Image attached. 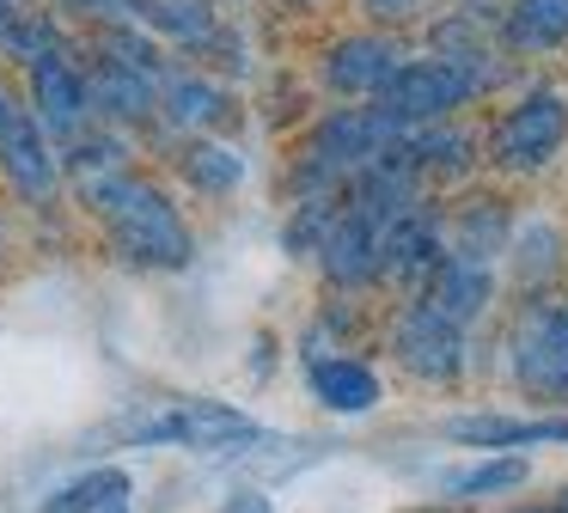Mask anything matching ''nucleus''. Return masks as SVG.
Listing matches in <instances>:
<instances>
[{
	"mask_svg": "<svg viewBox=\"0 0 568 513\" xmlns=\"http://www.w3.org/2000/svg\"><path fill=\"white\" fill-rule=\"evenodd\" d=\"M80 208L99 220L104 244H111L129 269H148V275H178V269L196 263V227H190L184 202H178V195L153 178V171L129 165L123 178L99 183V190H92Z\"/></svg>",
	"mask_w": 568,
	"mask_h": 513,
	"instance_id": "nucleus-1",
	"label": "nucleus"
},
{
	"mask_svg": "<svg viewBox=\"0 0 568 513\" xmlns=\"http://www.w3.org/2000/svg\"><path fill=\"white\" fill-rule=\"evenodd\" d=\"M397 122L385 117L379 104H331L318 117H306L294 141V159H287V202L300 195H343L373 159H385L397 147Z\"/></svg>",
	"mask_w": 568,
	"mask_h": 513,
	"instance_id": "nucleus-2",
	"label": "nucleus"
},
{
	"mask_svg": "<svg viewBox=\"0 0 568 513\" xmlns=\"http://www.w3.org/2000/svg\"><path fill=\"white\" fill-rule=\"evenodd\" d=\"M568 153V86L550 73H526L514 92L483 122V171L507 183L544 178L556 159Z\"/></svg>",
	"mask_w": 568,
	"mask_h": 513,
	"instance_id": "nucleus-3",
	"label": "nucleus"
},
{
	"mask_svg": "<svg viewBox=\"0 0 568 513\" xmlns=\"http://www.w3.org/2000/svg\"><path fill=\"white\" fill-rule=\"evenodd\" d=\"M526 73H507V68H470V61H453V56H428V49H409L404 68L385 80V92L373 104L397 122V129H428V122H453V117H470L477 104H495L501 92Z\"/></svg>",
	"mask_w": 568,
	"mask_h": 513,
	"instance_id": "nucleus-4",
	"label": "nucleus"
},
{
	"mask_svg": "<svg viewBox=\"0 0 568 513\" xmlns=\"http://www.w3.org/2000/svg\"><path fill=\"white\" fill-rule=\"evenodd\" d=\"M501 373L538 410H568V293L519 300L501 330Z\"/></svg>",
	"mask_w": 568,
	"mask_h": 513,
	"instance_id": "nucleus-5",
	"label": "nucleus"
},
{
	"mask_svg": "<svg viewBox=\"0 0 568 513\" xmlns=\"http://www.w3.org/2000/svg\"><path fill=\"white\" fill-rule=\"evenodd\" d=\"M123 446H172V452H245L263 440V422L221 398H160L116 422Z\"/></svg>",
	"mask_w": 568,
	"mask_h": 513,
	"instance_id": "nucleus-6",
	"label": "nucleus"
},
{
	"mask_svg": "<svg viewBox=\"0 0 568 513\" xmlns=\"http://www.w3.org/2000/svg\"><path fill=\"white\" fill-rule=\"evenodd\" d=\"M477 330L440 318L428 300H397L392 318H385V354L397 361V373L416 379V385H434V391H458L470 379V361H477Z\"/></svg>",
	"mask_w": 568,
	"mask_h": 513,
	"instance_id": "nucleus-7",
	"label": "nucleus"
},
{
	"mask_svg": "<svg viewBox=\"0 0 568 513\" xmlns=\"http://www.w3.org/2000/svg\"><path fill=\"white\" fill-rule=\"evenodd\" d=\"M409 31H385V24H348V31L324 37L312 56V86L331 104H373L409 56Z\"/></svg>",
	"mask_w": 568,
	"mask_h": 513,
	"instance_id": "nucleus-8",
	"label": "nucleus"
},
{
	"mask_svg": "<svg viewBox=\"0 0 568 513\" xmlns=\"http://www.w3.org/2000/svg\"><path fill=\"white\" fill-rule=\"evenodd\" d=\"M0 183H7V195L26 208H55L68 195V178H62V147L43 134V122L31 117V104L13 98L0 104Z\"/></svg>",
	"mask_w": 568,
	"mask_h": 513,
	"instance_id": "nucleus-9",
	"label": "nucleus"
},
{
	"mask_svg": "<svg viewBox=\"0 0 568 513\" xmlns=\"http://www.w3.org/2000/svg\"><path fill=\"white\" fill-rule=\"evenodd\" d=\"M245 117V98L233 80L196 68V61H172L160 80V147L178 134H226Z\"/></svg>",
	"mask_w": 568,
	"mask_h": 513,
	"instance_id": "nucleus-10",
	"label": "nucleus"
},
{
	"mask_svg": "<svg viewBox=\"0 0 568 513\" xmlns=\"http://www.w3.org/2000/svg\"><path fill=\"white\" fill-rule=\"evenodd\" d=\"M19 98L31 104V117L43 122L55 147H68L74 134H87L92 122V92H87V61L74 49H55V56H38L31 68H19Z\"/></svg>",
	"mask_w": 568,
	"mask_h": 513,
	"instance_id": "nucleus-11",
	"label": "nucleus"
},
{
	"mask_svg": "<svg viewBox=\"0 0 568 513\" xmlns=\"http://www.w3.org/2000/svg\"><path fill=\"white\" fill-rule=\"evenodd\" d=\"M397 159L409 165V178L428 195H453L483 171V129L470 117L453 122H428V129H404L397 134Z\"/></svg>",
	"mask_w": 568,
	"mask_h": 513,
	"instance_id": "nucleus-12",
	"label": "nucleus"
},
{
	"mask_svg": "<svg viewBox=\"0 0 568 513\" xmlns=\"http://www.w3.org/2000/svg\"><path fill=\"white\" fill-rule=\"evenodd\" d=\"M440 256H446V195H422L385 227V288L397 300L422 293V281L440 269Z\"/></svg>",
	"mask_w": 568,
	"mask_h": 513,
	"instance_id": "nucleus-13",
	"label": "nucleus"
},
{
	"mask_svg": "<svg viewBox=\"0 0 568 513\" xmlns=\"http://www.w3.org/2000/svg\"><path fill=\"white\" fill-rule=\"evenodd\" d=\"M446 446L465 452H538V446H568V410H458L440 422Z\"/></svg>",
	"mask_w": 568,
	"mask_h": 513,
	"instance_id": "nucleus-14",
	"label": "nucleus"
},
{
	"mask_svg": "<svg viewBox=\"0 0 568 513\" xmlns=\"http://www.w3.org/2000/svg\"><path fill=\"white\" fill-rule=\"evenodd\" d=\"M160 153H165V165H172V178L184 183L190 195H202V202H233L251 178L245 147L226 141V134H178Z\"/></svg>",
	"mask_w": 568,
	"mask_h": 513,
	"instance_id": "nucleus-15",
	"label": "nucleus"
},
{
	"mask_svg": "<svg viewBox=\"0 0 568 513\" xmlns=\"http://www.w3.org/2000/svg\"><path fill=\"white\" fill-rule=\"evenodd\" d=\"M514 227H519V214H514L507 195L470 190V183L446 195V251H453V256H470V263H495V269H501Z\"/></svg>",
	"mask_w": 568,
	"mask_h": 513,
	"instance_id": "nucleus-16",
	"label": "nucleus"
},
{
	"mask_svg": "<svg viewBox=\"0 0 568 513\" xmlns=\"http://www.w3.org/2000/svg\"><path fill=\"white\" fill-rule=\"evenodd\" d=\"M306 398L318 403L324 415L355 422V415H373L385 403V379H379V366H373L367 354H355V349L312 354L306 361Z\"/></svg>",
	"mask_w": 568,
	"mask_h": 513,
	"instance_id": "nucleus-17",
	"label": "nucleus"
},
{
	"mask_svg": "<svg viewBox=\"0 0 568 513\" xmlns=\"http://www.w3.org/2000/svg\"><path fill=\"white\" fill-rule=\"evenodd\" d=\"M562 269H568V232L544 214H526L507 239V256H501V275L514 288V300H538V293H556L562 288Z\"/></svg>",
	"mask_w": 568,
	"mask_h": 513,
	"instance_id": "nucleus-18",
	"label": "nucleus"
},
{
	"mask_svg": "<svg viewBox=\"0 0 568 513\" xmlns=\"http://www.w3.org/2000/svg\"><path fill=\"white\" fill-rule=\"evenodd\" d=\"M416 300H428L440 318H453V324L477 330L483 318L495 312V300H501V269L495 263H470V256H440V269H434L428 281H422Z\"/></svg>",
	"mask_w": 568,
	"mask_h": 513,
	"instance_id": "nucleus-19",
	"label": "nucleus"
},
{
	"mask_svg": "<svg viewBox=\"0 0 568 513\" xmlns=\"http://www.w3.org/2000/svg\"><path fill=\"white\" fill-rule=\"evenodd\" d=\"M526 483H531V459H526V452H470L465 464H446V471L434 476V489H440L453 507L507 501V495H519Z\"/></svg>",
	"mask_w": 568,
	"mask_h": 513,
	"instance_id": "nucleus-20",
	"label": "nucleus"
},
{
	"mask_svg": "<svg viewBox=\"0 0 568 513\" xmlns=\"http://www.w3.org/2000/svg\"><path fill=\"white\" fill-rule=\"evenodd\" d=\"M501 49L526 68L568 56V0H501Z\"/></svg>",
	"mask_w": 568,
	"mask_h": 513,
	"instance_id": "nucleus-21",
	"label": "nucleus"
},
{
	"mask_svg": "<svg viewBox=\"0 0 568 513\" xmlns=\"http://www.w3.org/2000/svg\"><path fill=\"white\" fill-rule=\"evenodd\" d=\"M226 19H233V12H226L221 0H135V24H148L178 61H196Z\"/></svg>",
	"mask_w": 568,
	"mask_h": 513,
	"instance_id": "nucleus-22",
	"label": "nucleus"
},
{
	"mask_svg": "<svg viewBox=\"0 0 568 513\" xmlns=\"http://www.w3.org/2000/svg\"><path fill=\"white\" fill-rule=\"evenodd\" d=\"M141 147L129 141V134H116V129H104V122H92L87 134H74V141L62 147V178H68V190H74V202H87L99 183H111V178H123L129 165H141Z\"/></svg>",
	"mask_w": 568,
	"mask_h": 513,
	"instance_id": "nucleus-23",
	"label": "nucleus"
},
{
	"mask_svg": "<svg viewBox=\"0 0 568 513\" xmlns=\"http://www.w3.org/2000/svg\"><path fill=\"white\" fill-rule=\"evenodd\" d=\"M74 43H80V31L55 7H26V12H13V24L0 37V68L19 73L38 56H55V49H74Z\"/></svg>",
	"mask_w": 568,
	"mask_h": 513,
	"instance_id": "nucleus-24",
	"label": "nucleus"
},
{
	"mask_svg": "<svg viewBox=\"0 0 568 513\" xmlns=\"http://www.w3.org/2000/svg\"><path fill=\"white\" fill-rule=\"evenodd\" d=\"M129 471L123 464H92V471H80V476H68L55 495H43V507L38 513H99L104 501H116V495H129Z\"/></svg>",
	"mask_w": 568,
	"mask_h": 513,
	"instance_id": "nucleus-25",
	"label": "nucleus"
},
{
	"mask_svg": "<svg viewBox=\"0 0 568 513\" xmlns=\"http://www.w3.org/2000/svg\"><path fill=\"white\" fill-rule=\"evenodd\" d=\"M361 24H385V31H416L434 12V0H355Z\"/></svg>",
	"mask_w": 568,
	"mask_h": 513,
	"instance_id": "nucleus-26",
	"label": "nucleus"
},
{
	"mask_svg": "<svg viewBox=\"0 0 568 513\" xmlns=\"http://www.w3.org/2000/svg\"><path fill=\"white\" fill-rule=\"evenodd\" d=\"M74 31H92V24H111V19H135V0H50Z\"/></svg>",
	"mask_w": 568,
	"mask_h": 513,
	"instance_id": "nucleus-27",
	"label": "nucleus"
},
{
	"mask_svg": "<svg viewBox=\"0 0 568 513\" xmlns=\"http://www.w3.org/2000/svg\"><path fill=\"white\" fill-rule=\"evenodd\" d=\"M214 513H275V495L270 489H233Z\"/></svg>",
	"mask_w": 568,
	"mask_h": 513,
	"instance_id": "nucleus-28",
	"label": "nucleus"
},
{
	"mask_svg": "<svg viewBox=\"0 0 568 513\" xmlns=\"http://www.w3.org/2000/svg\"><path fill=\"white\" fill-rule=\"evenodd\" d=\"M501 513H556V501H514V507H501Z\"/></svg>",
	"mask_w": 568,
	"mask_h": 513,
	"instance_id": "nucleus-29",
	"label": "nucleus"
},
{
	"mask_svg": "<svg viewBox=\"0 0 568 513\" xmlns=\"http://www.w3.org/2000/svg\"><path fill=\"white\" fill-rule=\"evenodd\" d=\"M275 7H282V12H318L324 0H275Z\"/></svg>",
	"mask_w": 568,
	"mask_h": 513,
	"instance_id": "nucleus-30",
	"label": "nucleus"
},
{
	"mask_svg": "<svg viewBox=\"0 0 568 513\" xmlns=\"http://www.w3.org/2000/svg\"><path fill=\"white\" fill-rule=\"evenodd\" d=\"M99 513H129V495H116V501H104Z\"/></svg>",
	"mask_w": 568,
	"mask_h": 513,
	"instance_id": "nucleus-31",
	"label": "nucleus"
},
{
	"mask_svg": "<svg viewBox=\"0 0 568 513\" xmlns=\"http://www.w3.org/2000/svg\"><path fill=\"white\" fill-rule=\"evenodd\" d=\"M7 98H13V80H7V68H0V104H7Z\"/></svg>",
	"mask_w": 568,
	"mask_h": 513,
	"instance_id": "nucleus-32",
	"label": "nucleus"
},
{
	"mask_svg": "<svg viewBox=\"0 0 568 513\" xmlns=\"http://www.w3.org/2000/svg\"><path fill=\"white\" fill-rule=\"evenodd\" d=\"M7 7H19V12H26V7H50V0H7Z\"/></svg>",
	"mask_w": 568,
	"mask_h": 513,
	"instance_id": "nucleus-33",
	"label": "nucleus"
},
{
	"mask_svg": "<svg viewBox=\"0 0 568 513\" xmlns=\"http://www.w3.org/2000/svg\"><path fill=\"white\" fill-rule=\"evenodd\" d=\"M409 513H458V507H453V501H446V507H409Z\"/></svg>",
	"mask_w": 568,
	"mask_h": 513,
	"instance_id": "nucleus-34",
	"label": "nucleus"
},
{
	"mask_svg": "<svg viewBox=\"0 0 568 513\" xmlns=\"http://www.w3.org/2000/svg\"><path fill=\"white\" fill-rule=\"evenodd\" d=\"M0 263H7V227H0Z\"/></svg>",
	"mask_w": 568,
	"mask_h": 513,
	"instance_id": "nucleus-35",
	"label": "nucleus"
}]
</instances>
